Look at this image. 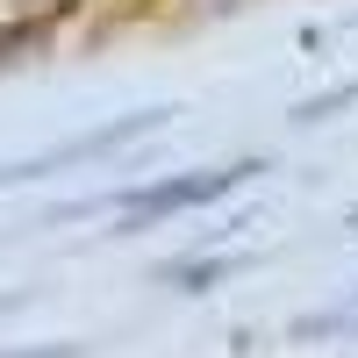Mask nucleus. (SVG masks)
I'll list each match as a JSON object with an SVG mask.
<instances>
[{"label": "nucleus", "mask_w": 358, "mask_h": 358, "mask_svg": "<svg viewBox=\"0 0 358 358\" xmlns=\"http://www.w3.org/2000/svg\"><path fill=\"white\" fill-rule=\"evenodd\" d=\"M158 0H115V15H151Z\"/></svg>", "instance_id": "nucleus-1"}]
</instances>
